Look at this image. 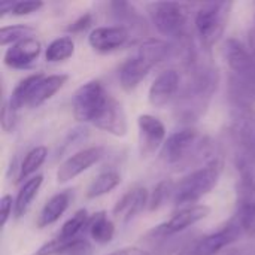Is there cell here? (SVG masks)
<instances>
[{
	"label": "cell",
	"mask_w": 255,
	"mask_h": 255,
	"mask_svg": "<svg viewBox=\"0 0 255 255\" xmlns=\"http://www.w3.org/2000/svg\"><path fill=\"white\" fill-rule=\"evenodd\" d=\"M16 111L9 105V102L6 100L3 103V111H1V127L6 133H9L10 130H13L15 124H16Z\"/></svg>",
	"instance_id": "33"
},
{
	"label": "cell",
	"mask_w": 255,
	"mask_h": 255,
	"mask_svg": "<svg viewBox=\"0 0 255 255\" xmlns=\"http://www.w3.org/2000/svg\"><path fill=\"white\" fill-rule=\"evenodd\" d=\"M43 73H34V75H30L27 78H24L12 91L10 97H9V105L18 112L21 108L27 106V102H28V97L33 91V88L36 87V84L42 79Z\"/></svg>",
	"instance_id": "26"
},
{
	"label": "cell",
	"mask_w": 255,
	"mask_h": 255,
	"mask_svg": "<svg viewBox=\"0 0 255 255\" xmlns=\"http://www.w3.org/2000/svg\"><path fill=\"white\" fill-rule=\"evenodd\" d=\"M181 88V78L175 69L163 70L151 84L148 91V100L154 108H164L170 102H175Z\"/></svg>",
	"instance_id": "14"
},
{
	"label": "cell",
	"mask_w": 255,
	"mask_h": 255,
	"mask_svg": "<svg viewBox=\"0 0 255 255\" xmlns=\"http://www.w3.org/2000/svg\"><path fill=\"white\" fill-rule=\"evenodd\" d=\"M209 214H211V208L206 205H193L188 208H182L169 221H166L164 224H160L158 227L148 232L145 236V241L155 245L164 239L175 238L176 235L182 233L188 227L205 220Z\"/></svg>",
	"instance_id": "9"
},
{
	"label": "cell",
	"mask_w": 255,
	"mask_h": 255,
	"mask_svg": "<svg viewBox=\"0 0 255 255\" xmlns=\"http://www.w3.org/2000/svg\"><path fill=\"white\" fill-rule=\"evenodd\" d=\"M69 76L67 75H43L42 79L36 84V87L33 88L30 97H28V102H27V108H39L42 106L45 102H48L57 91H60L64 84L67 82Z\"/></svg>",
	"instance_id": "20"
},
{
	"label": "cell",
	"mask_w": 255,
	"mask_h": 255,
	"mask_svg": "<svg viewBox=\"0 0 255 255\" xmlns=\"http://www.w3.org/2000/svg\"><path fill=\"white\" fill-rule=\"evenodd\" d=\"M43 184V176L36 175L24 182V185L19 188L16 199H15V208H13V215L15 218H21L27 214L28 208L31 206L34 197L37 196L40 187Z\"/></svg>",
	"instance_id": "22"
},
{
	"label": "cell",
	"mask_w": 255,
	"mask_h": 255,
	"mask_svg": "<svg viewBox=\"0 0 255 255\" xmlns=\"http://www.w3.org/2000/svg\"><path fill=\"white\" fill-rule=\"evenodd\" d=\"M88 221H90V217H88V212L85 209L76 211L72 215V218H69L63 224V227H61V230H60L57 238H60L63 241H73V239L81 238L79 235L87 229Z\"/></svg>",
	"instance_id": "29"
},
{
	"label": "cell",
	"mask_w": 255,
	"mask_h": 255,
	"mask_svg": "<svg viewBox=\"0 0 255 255\" xmlns=\"http://www.w3.org/2000/svg\"><path fill=\"white\" fill-rule=\"evenodd\" d=\"M70 205V193L69 191H61L55 196H52L42 208L37 220H36V226L39 229H45L54 223H57L61 215L67 211Z\"/></svg>",
	"instance_id": "21"
},
{
	"label": "cell",
	"mask_w": 255,
	"mask_h": 255,
	"mask_svg": "<svg viewBox=\"0 0 255 255\" xmlns=\"http://www.w3.org/2000/svg\"><path fill=\"white\" fill-rule=\"evenodd\" d=\"M230 137L239 173L251 175L255 179V109L236 108L232 117Z\"/></svg>",
	"instance_id": "6"
},
{
	"label": "cell",
	"mask_w": 255,
	"mask_h": 255,
	"mask_svg": "<svg viewBox=\"0 0 255 255\" xmlns=\"http://www.w3.org/2000/svg\"><path fill=\"white\" fill-rule=\"evenodd\" d=\"M40 51L42 43L36 37H27L10 45L4 52L3 61L12 69H27L37 60Z\"/></svg>",
	"instance_id": "17"
},
{
	"label": "cell",
	"mask_w": 255,
	"mask_h": 255,
	"mask_svg": "<svg viewBox=\"0 0 255 255\" xmlns=\"http://www.w3.org/2000/svg\"><path fill=\"white\" fill-rule=\"evenodd\" d=\"M33 33H34V28L30 25H25V24L6 25V27H1V30H0V43L3 46L13 45L22 39L31 37Z\"/></svg>",
	"instance_id": "31"
},
{
	"label": "cell",
	"mask_w": 255,
	"mask_h": 255,
	"mask_svg": "<svg viewBox=\"0 0 255 255\" xmlns=\"http://www.w3.org/2000/svg\"><path fill=\"white\" fill-rule=\"evenodd\" d=\"M91 244L84 238H78L73 241H63L60 238H55L42 245L31 255H91Z\"/></svg>",
	"instance_id": "19"
},
{
	"label": "cell",
	"mask_w": 255,
	"mask_h": 255,
	"mask_svg": "<svg viewBox=\"0 0 255 255\" xmlns=\"http://www.w3.org/2000/svg\"><path fill=\"white\" fill-rule=\"evenodd\" d=\"M13 7V1H1L0 4V15L4 16L6 13H10Z\"/></svg>",
	"instance_id": "37"
},
{
	"label": "cell",
	"mask_w": 255,
	"mask_h": 255,
	"mask_svg": "<svg viewBox=\"0 0 255 255\" xmlns=\"http://www.w3.org/2000/svg\"><path fill=\"white\" fill-rule=\"evenodd\" d=\"M148 12L155 28L179 43L188 42L190 9L187 4L176 1H157L148 4Z\"/></svg>",
	"instance_id": "8"
},
{
	"label": "cell",
	"mask_w": 255,
	"mask_h": 255,
	"mask_svg": "<svg viewBox=\"0 0 255 255\" xmlns=\"http://www.w3.org/2000/svg\"><path fill=\"white\" fill-rule=\"evenodd\" d=\"M229 94L235 108H253L255 103V48L248 70L242 75L230 76Z\"/></svg>",
	"instance_id": "16"
},
{
	"label": "cell",
	"mask_w": 255,
	"mask_h": 255,
	"mask_svg": "<svg viewBox=\"0 0 255 255\" xmlns=\"http://www.w3.org/2000/svg\"><path fill=\"white\" fill-rule=\"evenodd\" d=\"M232 7V1H211L203 3L197 9L194 16V30L205 51H211L223 37L230 19Z\"/></svg>",
	"instance_id": "7"
},
{
	"label": "cell",
	"mask_w": 255,
	"mask_h": 255,
	"mask_svg": "<svg viewBox=\"0 0 255 255\" xmlns=\"http://www.w3.org/2000/svg\"><path fill=\"white\" fill-rule=\"evenodd\" d=\"M235 218L238 220L242 233L255 236V179L247 173H239Z\"/></svg>",
	"instance_id": "11"
},
{
	"label": "cell",
	"mask_w": 255,
	"mask_h": 255,
	"mask_svg": "<svg viewBox=\"0 0 255 255\" xmlns=\"http://www.w3.org/2000/svg\"><path fill=\"white\" fill-rule=\"evenodd\" d=\"M87 230H88V235L91 236V239L100 245H106V244L112 242V239L115 236V226L108 218L106 212H103V211L94 214L90 218Z\"/></svg>",
	"instance_id": "23"
},
{
	"label": "cell",
	"mask_w": 255,
	"mask_h": 255,
	"mask_svg": "<svg viewBox=\"0 0 255 255\" xmlns=\"http://www.w3.org/2000/svg\"><path fill=\"white\" fill-rule=\"evenodd\" d=\"M130 40V30L123 25H105V27H96L90 36H88V43L91 48L97 52H112Z\"/></svg>",
	"instance_id": "15"
},
{
	"label": "cell",
	"mask_w": 255,
	"mask_h": 255,
	"mask_svg": "<svg viewBox=\"0 0 255 255\" xmlns=\"http://www.w3.org/2000/svg\"><path fill=\"white\" fill-rule=\"evenodd\" d=\"M242 235V229L236 218L229 221L220 230L202 236L194 242H190L178 255H218L223 250L235 244Z\"/></svg>",
	"instance_id": "10"
},
{
	"label": "cell",
	"mask_w": 255,
	"mask_h": 255,
	"mask_svg": "<svg viewBox=\"0 0 255 255\" xmlns=\"http://www.w3.org/2000/svg\"><path fill=\"white\" fill-rule=\"evenodd\" d=\"M111 9H112V13L114 16L123 22L121 25L123 27H127L130 30V25L131 27H139L142 30L146 28V24H145V19L142 18V15L139 13V10H136V7L127 1H112L109 3Z\"/></svg>",
	"instance_id": "25"
},
{
	"label": "cell",
	"mask_w": 255,
	"mask_h": 255,
	"mask_svg": "<svg viewBox=\"0 0 255 255\" xmlns=\"http://www.w3.org/2000/svg\"><path fill=\"white\" fill-rule=\"evenodd\" d=\"M149 203V194L143 187H133L114 206L112 214L117 220L127 224L139 215Z\"/></svg>",
	"instance_id": "18"
},
{
	"label": "cell",
	"mask_w": 255,
	"mask_h": 255,
	"mask_svg": "<svg viewBox=\"0 0 255 255\" xmlns=\"http://www.w3.org/2000/svg\"><path fill=\"white\" fill-rule=\"evenodd\" d=\"M120 182H121V175L117 170H114V169L103 170L88 185L87 197L88 199H97L100 196H105V194L111 193L114 188H117L120 185Z\"/></svg>",
	"instance_id": "24"
},
{
	"label": "cell",
	"mask_w": 255,
	"mask_h": 255,
	"mask_svg": "<svg viewBox=\"0 0 255 255\" xmlns=\"http://www.w3.org/2000/svg\"><path fill=\"white\" fill-rule=\"evenodd\" d=\"M254 24H255V18H254ZM254 33H255V25H254Z\"/></svg>",
	"instance_id": "39"
},
{
	"label": "cell",
	"mask_w": 255,
	"mask_h": 255,
	"mask_svg": "<svg viewBox=\"0 0 255 255\" xmlns=\"http://www.w3.org/2000/svg\"><path fill=\"white\" fill-rule=\"evenodd\" d=\"M220 85L218 69L197 57L187 63V78L175 99V117L181 123H194L200 120Z\"/></svg>",
	"instance_id": "2"
},
{
	"label": "cell",
	"mask_w": 255,
	"mask_h": 255,
	"mask_svg": "<svg viewBox=\"0 0 255 255\" xmlns=\"http://www.w3.org/2000/svg\"><path fill=\"white\" fill-rule=\"evenodd\" d=\"M218 154L214 152L211 142L196 128H182L172 133L160 149V160L170 167L190 166L196 160L211 161Z\"/></svg>",
	"instance_id": "3"
},
{
	"label": "cell",
	"mask_w": 255,
	"mask_h": 255,
	"mask_svg": "<svg viewBox=\"0 0 255 255\" xmlns=\"http://www.w3.org/2000/svg\"><path fill=\"white\" fill-rule=\"evenodd\" d=\"M139 128V151L142 157L152 155L157 149H161L166 142V127L154 115L142 114L137 117Z\"/></svg>",
	"instance_id": "13"
},
{
	"label": "cell",
	"mask_w": 255,
	"mask_h": 255,
	"mask_svg": "<svg viewBox=\"0 0 255 255\" xmlns=\"http://www.w3.org/2000/svg\"><path fill=\"white\" fill-rule=\"evenodd\" d=\"M223 172V160L220 155L205 163L199 169L190 172L184 176L175 187L173 205L178 208H188L193 203L199 202L208 193H211L221 176Z\"/></svg>",
	"instance_id": "5"
},
{
	"label": "cell",
	"mask_w": 255,
	"mask_h": 255,
	"mask_svg": "<svg viewBox=\"0 0 255 255\" xmlns=\"http://www.w3.org/2000/svg\"><path fill=\"white\" fill-rule=\"evenodd\" d=\"M15 208V202L12 200V197L9 194H4L0 200V226L4 227L7 220L10 218L12 212Z\"/></svg>",
	"instance_id": "34"
},
{
	"label": "cell",
	"mask_w": 255,
	"mask_h": 255,
	"mask_svg": "<svg viewBox=\"0 0 255 255\" xmlns=\"http://www.w3.org/2000/svg\"><path fill=\"white\" fill-rule=\"evenodd\" d=\"M173 45L160 39L143 40L134 55L127 58L120 69V84L126 91H133L148 76L152 67L167 60Z\"/></svg>",
	"instance_id": "4"
},
{
	"label": "cell",
	"mask_w": 255,
	"mask_h": 255,
	"mask_svg": "<svg viewBox=\"0 0 255 255\" xmlns=\"http://www.w3.org/2000/svg\"><path fill=\"white\" fill-rule=\"evenodd\" d=\"M175 187L176 184L170 179H164L161 182H158L152 193L149 194V203H148V209L149 211H157L161 206H164L169 200L173 202V194H175Z\"/></svg>",
	"instance_id": "30"
},
{
	"label": "cell",
	"mask_w": 255,
	"mask_h": 255,
	"mask_svg": "<svg viewBox=\"0 0 255 255\" xmlns=\"http://www.w3.org/2000/svg\"><path fill=\"white\" fill-rule=\"evenodd\" d=\"M103 157H105L103 146H90V148L78 151L76 154L70 155L60 164L57 170V182L66 184L75 179L76 176L88 170L91 166L99 163Z\"/></svg>",
	"instance_id": "12"
},
{
	"label": "cell",
	"mask_w": 255,
	"mask_h": 255,
	"mask_svg": "<svg viewBox=\"0 0 255 255\" xmlns=\"http://www.w3.org/2000/svg\"><path fill=\"white\" fill-rule=\"evenodd\" d=\"M108 255H151L148 251H143L140 248H124V250H120V251H115L112 254Z\"/></svg>",
	"instance_id": "36"
},
{
	"label": "cell",
	"mask_w": 255,
	"mask_h": 255,
	"mask_svg": "<svg viewBox=\"0 0 255 255\" xmlns=\"http://www.w3.org/2000/svg\"><path fill=\"white\" fill-rule=\"evenodd\" d=\"M75 52V42L72 40L70 36H61L54 39L46 51H45V58L48 63H60L69 60Z\"/></svg>",
	"instance_id": "28"
},
{
	"label": "cell",
	"mask_w": 255,
	"mask_h": 255,
	"mask_svg": "<svg viewBox=\"0 0 255 255\" xmlns=\"http://www.w3.org/2000/svg\"><path fill=\"white\" fill-rule=\"evenodd\" d=\"M93 21L94 19H93V15L91 13H84L82 16H79L76 21H73L67 27V31H70V33H82V31H85L87 28L91 27Z\"/></svg>",
	"instance_id": "35"
},
{
	"label": "cell",
	"mask_w": 255,
	"mask_h": 255,
	"mask_svg": "<svg viewBox=\"0 0 255 255\" xmlns=\"http://www.w3.org/2000/svg\"><path fill=\"white\" fill-rule=\"evenodd\" d=\"M40 7H43V1H13V7L10 13L16 16H22L37 12Z\"/></svg>",
	"instance_id": "32"
},
{
	"label": "cell",
	"mask_w": 255,
	"mask_h": 255,
	"mask_svg": "<svg viewBox=\"0 0 255 255\" xmlns=\"http://www.w3.org/2000/svg\"><path fill=\"white\" fill-rule=\"evenodd\" d=\"M72 111L76 121L94 127L117 137L127 134V117L123 105L108 93L100 81H88L81 85L72 99Z\"/></svg>",
	"instance_id": "1"
},
{
	"label": "cell",
	"mask_w": 255,
	"mask_h": 255,
	"mask_svg": "<svg viewBox=\"0 0 255 255\" xmlns=\"http://www.w3.org/2000/svg\"><path fill=\"white\" fill-rule=\"evenodd\" d=\"M46 155H48V149L45 146H34L33 149H30L21 166H19V170H18V175H16V181L21 182L27 178H30L46 160ZM33 178V176H31Z\"/></svg>",
	"instance_id": "27"
},
{
	"label": "cell",
	"mask_w": 255,
	"mask_h": 255,
	"mask_svg": "<svg viewBox=\"0 0 255 255\" xmlns=\"http://www.w3.org/2000/svg\"><path fill=\"white\" fill-rule=\"evenodd\" d=\"M221 255H242V253H241V250H229Z\"/></svg>",
	"instance_id": "38"
}]
</instances>
